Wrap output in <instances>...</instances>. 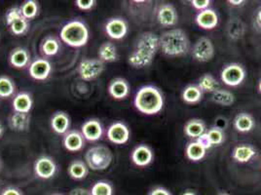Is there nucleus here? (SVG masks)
I'll list each match as a JSON object with an SVG mask.
<instances>
[{
    "label": "nucleus",
    "instance_id": "obj_27",
    "mask_svg": "<svg viewBox=\"0 0 261 195\" xmlns=\"http://www.w3.org/2000/svg\"><path fill=\"white\" fill-rule=\"evenodd\" d=\"M234 127L240 133H248L253 129L254 119L249 113L242 112L235 117Z\"/></svg>",
    "mask_w": 261,
    "mask_h": 195
},
{
    "label": "nucleus",
    "instance_id": "obj_7",
    "mask_svg": "<svg viewBox=\"0 0 261 195\" xmlns=\"http://www.w3.org/2000/svg\"><path fill=\"white\" fill-rule=\"evenodd\" d=\"M220 77L222 82L227 86H239L246 78V70L239 64H230L222 69Z\"/></svg>",
    "mask_w": 261,
    "mask_h": 195
},
{
    "label": "nucleus",
    "instance_id": "obj_14",
    "mask_svg": "<svg viewBox=\"0 0 261 195\" xmlns=\"http://www.w3.org/2000/svg\"><path fill=\"white\" fill-rule=\"evenodd\" d=\"M81 133L85 140L98 141L103 135V127L98 119H89L81 126Z\"/></svg>",
    "mask_w": 261,
    "mask_h": 195
},
{
    "label": "nucleus",
    "instance_id": "obj_28",
    "mask_svg": "<svg viewBox=\"0 0 261 195\" xmlns=\"http://www.w3.org/2000/svg\"><path fill=\"white\" fill-rule=\"evenodd\" d=\"M212 101L219 106L229 107L235 102V96L232 92L224 89H218L212 94Z\"/></svg>",
    "mask_w": 261,
    "mask_h": 195
},
{
    "label": "nucleus",
    "instance_id": "obj_11",
    "mask_svg": "<svg viewBox=\"0 0 261 195\" xmlns=\"http://www.w3.org/2000/svg\"><path fill=\"white\" fill-rule=\"evenodd\" d=\"M130 130L123 122H114L108 129L107 137L109 141L115 144H124L130 140Z\"/></svg>",
    "mask_w": 261,
    "mask_h": 195
},
{
    "label": "nucleus",
    "instance_id": "obj_53",
    "mask_svg": "<svg viewBox=\"0 0 261 195\" xmlns=\"http://www.w3.org/2000/svg\"><path fill=\"white\" fill-rule=\"evenodd\" d=\"M54 195H63V194H54Z\"/></svg>",
    "mask_w": 261,
    "mask_h": 195
},
{
    "label": "nucleus",
    "instance_id": "obj_50",
    "mask_svg": "<svg viewBox=\"0 0 261 195\" xmlns=\"http://www.w3.org/2000/svg\"><path fill=\"white\" fill-rule=\"evenodd\" d=\"M217 195H231L228 192H226V191H220V192H218Z\"/></svg>",
    "mask_w": 261,
    "mask_h": 195
},
{
    "label": "nucleus",
    "instance_id": "obj_10",
    "mask_svg": "<svg viewBox=\"0 0 261 195\" xmlns=\"http://www.w3.org/2000/svg\"><path fill=\"white\" fill-rule=\"evenodd\" d=\"M52 72V65L45 58L35 59L29 66V74L31 77L37 81L46 80Z\"/></svg>",
    "mask_w": 261,
    "mask_h": 195
},
{
    "label": "nucleus",
    "instance_id": "obj_32",
    "mask_svg": "<svg viewBox=\"0 0 261 195\" xmlns=\"http://www.w3.org/2000/svg\"><path fill=\"white\" fill-rule=\"evenodd\" d=\"M203 98V92L198 85H188L182 92V100L186 104H197Z\"/></svg>",
    "mask_w": 261,
    "mask_h": 195
},
{
    "label": "nucleus",
    "instance_id": "obj_33",
    "mask_svg": "<svg viewBox=\"0 0 261 195\" xmlns=\"http://www.w3.org/2000/svg\"><path fill=\"white\" fill-rule=\"evenodd\" d=\"M218 80L210 74H206L201 76L198 82V87L202 90V92L206 93H214L218 89Z\"/></svg>",
    "mask_w": 261,
    "mask_h": 195
},
{
    "label": "nucleus",
    "instance_id": "obj_16",
    "mask_svg": "<svg viewBox=\"0 0 261 195\" xmlns=\"http://www.w3.org/2000/svg\"><path fill=\"white\" fill-rule=\"evenodd\" d=\"M132 161L138 167H146L153 160V152L145 144H140L134 149L130 155Z\"/></svg>",
    "mask_w": 261,
    "mask_h": 195
},
{
    "label": "nucleus",
    "instance_id": "obj_52",
    "mask_svg": "<svg viewBox=\"0 0 261 195\" xmlns=\"http://www.w3.org/2000/svg\"><path fill=\"white\" fill-rule=\"evenodd\" d=\"M258 90H259V93L261 94V80L260 82H259V84H258Z\"/></svg>",
    "mask_w": 261,
    "mask_h": 195
},
{
    "label": "nucleus",
    "instance_id": "obj_41",
    "mask_svg": "<svg viewBox=\"0 0 261 195\" xmlns=\"http://www.w3.org/2000/svg\"><path fill=\"white\" fill-rule=\"evenodd\" d=\"M212 1L210 0H192L191 1L192 6L195 8L196 10H199L200 12L208 9Z\"/></svg>",
    "mask_w": 261,
    "mask_h": 195
},
{
    "label": "nucleus",
    "instance_id": "obj_12",
    "mask_svg": "<svg viewBox=\"0 0 261 195\" xmlns=\"http://www.w3.org/2000/svg\"><path fill=\"white\" fill-rule=\"evenodd\" d=\"M105 31L110 38L120 40L128 33V23L122 18H111L106 23Z\"/></svg>",
    "mask_w": 261,
    "mask_h": 195
},
{
    "label": "nucleus",
    "instance_id": "obj_26",
    "mask_svg": "<svg viewBox=\"0 0 261 195\" xmlns=\"http://www.w3.org/2000/svg\"><path fill=\"white\" fill-rule=\"evenodd\" d=\"M255 150L249 144H241L234 149L232 156L234 160L239 163H247L255 155Z\"/></svg>",
    "mask_w": 261,
    "mask_h": 195
},
{
    "label": "nucleus",
    "instance_id": "obj_22",
    "mask_svg": "<svg viewBox=\"0 0 261 195\" xmlns=\"http://www.w3.org/2000/svg\"><path fill=\"white\" fill-rule=\"evenodd\" d=\"M8 124L12 130L17 132L27 131L31 125V116L29 113H21L14 111L9 116Z\"/></svg>",
    "mask_w": 261,
    "mask_h": 195
},
{
    "label": "nucleus",
    "instance_id": "obj_36",
    "mask_svg": "<svg viewBox=\"0 0 261 195\" xmlns=\"http://www.w3.org/2000/svg\"><path fill=\"white\" fill-rule=\"evenodd\" d=\"M10 31L13 34L21 36L25 33H28L29 29H30V21L27 20L23 16L19 17L17 20H15L14 22H12L11 25L9 26Z\"/></svg>",
    "mask_w": 261,
    "mask_h": 195
},
{
    "label": "nucleus",
    "instance_id": "obj_17",
    "mask_svg": "<svg viewBox=\"0 0 261 195\" xmlns=\"http://www.w3.org/2000/svg\"><path fill=\"white\" fill-rule=\"evenodd\" d=\"M109 94L114 100H124L130 94V85L124 78H115L110 81Z\"/></svg>",
    "mask_w": 261,
    "mask_h": 195
},
{
    "label": "nucleus",
    "instance_id": "obj_37",
    "mask_svg": "<svg viewBox=\"0 0 261 195\" xmlns=\"http://www.w3.org/2000/svg\"><path fill=\"white\" fill-rule=\"evenodd\" d=\"M92 195H113V186L107 181H98L91 188Z\"/></svg>",
    "mask_w": 261,
    "mask_h": 195
},
{
    "label": "nucleus",
    "instance_id": "obj_4",
    "mask_svg": "<svg viewBox=\"0 0 261 195\" xmlns=\"http://www.w3.org/2000/svg\"><path fill=\"white\" fill-rule=\"evenodd\" d=\"M87 25L80 20H73L65 23L60 33L61 40L69 47L81 48L89 41Z\"/></svg>",
    "mask_w": 261,
    "mask_h": 195
},
{
    "label": "nucleus",
    "instance_id": "obj_15",
    "mask_svg": "<svg viewBox=\"0 0 261 195\" xmlns=\"http://www.w3.org/2000/svg\"><path fill=\"white\" fill-rule=\"evenodd\" d=\"M85 139L81 132L76 130H69L63 139V144L65 150L70 152H80L85 147Z\"/></svg>",
    "mask_w": 261,
    "mask_h": 195
},
{
    "label": "nucleus",
    "instance_id": "obj_35",
    "mask_svg": "<svg viewBox=\"0 0 261 195\" xmlns=\"http://www.w3.org/2000/svg\"><path fill=\"white\" fill-rule=\"evenodd\" d=\"M16 86L10 77L0 76V98L6 99L10 98L15 94Z\"/></svg>",
    "mask_w": 261,
    "mask_h": 195
},
{
    "label": "nucleus",
    "instance_id": "obj_25",
    "mask_svg": "<svg viewBox=\"0 0 261 195\" xmlns=\"http://www.w3.org/2000/svg\"><path fill=\"white\" fill-rule=\"evenodd\" d=\"M60 40L53 35L45 37L40 45V51L44 57H54L60 52Z\"/></svg>",
    "mask_w": 261,
    "mask_h": 195
},
{
    "label": "nucleus",
    "instance_id": "obj_2",
    "mask_svg": "<svg viewBox=\"0 0 261 195\" xmlns=\"http://www.w3.org/2000/svg\"><path fill=\"white\" fill-rule=\"evenodd\" d=\"M134 105L135 108L143 114L154 115L163 109V95L157 87L142 86L135 96Z\"/></svg>",
    "mask_w": 261,
    "mask_h": 195
},
{
    "label": "nucleus",
    "instance_id": "obj_46",
    "mask_svg": "<svg viewBox=\"0 0 261 195\" xmlns=\"http://www.w3.org/2000/svg\"><path fill=\"white\" fill-rule=\"evenodd\" d=\"M255 23H256V27L261 30V7L256 12V15H255Z\"/></svg>",
    "mask_w": 261,
    "mask_h": 195
},
{
    "label": "nucleus",
    "instance_id": "obj_20",
    "mask_svg": "<svg viewBox=\"0 0 261 195\" xmlns=\"http://www.w3.org/2000/svg\"><path fill=\"white\" fill-rule=\"evenodd\" d=\"M50 124L56 134L65 136L70 128V118L64 111H57L52 115Z\"/></svg>",
    "mask_w": 261,
    "mask_h": 195
},
{
    "label": "nucleus",
    "instance_id": "obj_8",
    "mask_svg": "<svg viewBox=\"0 0 261 195\" xmlns=\"http://www.w3.org/2000/svg\"><path fill=\"white\" fill-rule=\"evenodd\" d=\"M215 56V47L211 39L201 37L198 39L192 48V57L197 62L207 63Z\"/></svg>",
    "mask_w": 261,
    "mask_h": 195
},
{
    "label": "nucleus",
    "instance_id": "obj_42",
    "mask_svg": "<svg viewBox=\"0 0 261 195\" xmlns=\"http://www.w3.org/2000/svg\"><path fill=\"white\" fill-rule=\"evenodd\" d=\"M196 141H197V142H199V143H200L203 148H205L206 150H208V149L213 148V147H212V144H211V142L208 141V139H207L206 132H205L202 136H200L199 138H197Z\"/></svg>",
    "mask_w": 261,
    "mask_h": 195
},
{
    "label": "nucleus",
    "instance_id": "obj_6",
    "mask_svg": "<svg viewBox=\"0 0 261 195\" xmlns=\"http://www.w3.org/2000/svg\"><path fill=\"white\" fill-rule=\"evenodd\" d=\"M106 68L105 63L99 59H83L78 65V75L84 81H92L101 76Z\"/></svg>",
    "mask_w": 261,
    "mask_h": 195
},
{
    "label": "nucleus",
    "instance_id": "obj_38",
    "mask_svg": "<svg viewBox=\"0 0 261 195\" xmlns=\"http://www.w3.org/2000/svg\"><path fill=\"white\" fill-rule=\"evenodd\" d=\"M206 134H207V139L211 142L212 147L220 145L225 140V135H224L223 131L218 127H214V128L210 129L206 132Z\"/></svg>",
    "mask_w": 261,
    "mask_h": 195
},
{
    "label": "nucleus",
    "instance_id": "obj_30",
    "mask_svg": "<svg viewBox=\"0 0 261 195\" xmlns=\"http://www.w3.org/2000/svg\"><path fill=\"white\" fill-rule=\"evenodd\" d=\"M206 130V126L202 120H189L185 126V134L190 138H199Z\"/></svg>",
    "mask_w": 261,
    "mask_h": 195
},
{
    "label": "nucleus",
    "instance_id": "obj_3",
    "mask_svg": "<svg viewBox=\"0 0 261 195\" xmlns=\"http://www.w3.org/2000/svg\"><path fill=\"white\" fill-rule=\"evenodd\" d=\"M160 38V48L169 57H180L189 51V39L186 33L179 29L164 33Z\"/></svg>",
    "mask_w": 261,
    "mask_h": 195
},
{
    "label": "nucleus",
    "instance_id": "obj_24",
    "mask_svg": "<svg viewBox=\"0 0 261 195\" xmlns=\"http://www.w3.org/2000/svg\"><path fill=\"white\" fill-rule=\"evenodd\" d=\"M67 173L71 179L80 181L87 177L89 168H88L87 164L85 163V161L76 159L69 164V166L67 168Z\"/></svg>",
    "mask_w": 261,
    "mask_h": 195
},
{
    "label": "nucleus",
    "instance_id": "obj_49",
    "mask_svg": "<svg viewBox=\"0 0 261 195\" xmlns=\"http://www.w3.org/2000/svg\"><path fill=\"white\" fill-rule=\"evenodd\" d=\"M3 131H4V129H3V126L1 125V123H0V138L2 137V135H3Z\"/></svg>",
    "mask_w": 261,
    "mask_h": 195
},
{
    "label": "nucleus",
    "instance_id": "obj_39",
    "mask_svg": "<svg viewBox=\"0 0 261 195\" xmlns=\"http://www.w3.org/2000/svg\"><path fill=\"white\" fill-rule=\"evenodd\" d=\"M21 16H22V14L20 6H15V7L10 8L6 13V15H5L7 26L9 27L12 22H14L16 19H18L19 17H21Z\"/></svg>",
    "mask_w": 261,
    "mask_h": 195
},
{
    "label": "nucleus",
    "instance_id": "obj_51",
    "mask_svg": "<svg viewBox=\"0 0 261 195\" xmlns=\"http://www.w3.org/2000/svg\"><path fill=\"white\" fill-rule=\"evenodd\" d=\"M2 167H3V161H2V158H1V156H0V172H1V170H2Z\"/></svg>",
    "mask_w": 261,
    "mask_h": 195
},
{
    "label": "nucleus",
    "instance_id": "obj_34",
    "mask_svg": "<svg viewBox=\"0 0 261 195\" xmlns=\"http://www.w3.org/2000/svg\"><path fill=\"white\" fill-rule=\"evenodd\" d=\"M21 11H22V16L27 20H32L34 19L39 12V5L38 2L35 0H27L22 3L20 6Z\"/></svg>",
    "mask_w": 261,
    "mask_h": 195
},
{
    "label": "nucleus",
    "instance_id": "obj_21",
    "mask_svg": "<svg viewBox=\"0 0 261 195\" xmlns=\"http://www.w3.org/2000/svg\"><path fill=\"white\" fill-rule=\"evenodd\" d=\"M33 97L28 92L18 93L12 102V108L15 112L30 113V111L33 109Z\"/></svg>",
    "mask_w": 261,
    "mask_h": 195
},
{
    "label": "nucleus",
    "instance_id": "obj_5",
    "mask_svg": "<svg viewBox=\"0 0 261 195\" xmlns=\"http://www.w3.org/2000/svg\"><path fill=\"white\" fill-rule=\"evenodd\" d=\"M113 160V154L109 148L97 144L90 148L85 154V163L93 171L107 170Z\"/></svg>",
    "mask_w": 261,
    "mask_h": 195
},
{
    "label": "nucleus",
    "instance_id": "obj_43",
    "mask_svg": "<svg viewBox=\"0 0 261 195\" xmlns=\"http://www.w3.org/2000/svg\"><path fill=\"white\" fill-rule=\"evenodd\" d=\"M0 195H22V193L19 188L10 186V187L3 189Z\"/></svg>",
    "mask_w": 261,
    "mask_h": 195
},
{
    "label": "nucleus",
    "instance_id": "obj_23",
    "mask_svg": "<svg viewBox=\"0 0 261 195\" xmlns=\"http://www.w3.org/2000/svg\"><path fill=\"white\" fill-rule=\"evenodd\" d=\"M98 56L103 63H114L118 60L117 48L112 42H103L98 48Z\"/></svg>",
    "mask_w": 261,
    "mask_h": 195
},
{
    "label": "nucleus",
    "instance_id": "obj_40",
    "mask_svg": "<svg viewBox=\"0 0 261 195\" xmlns=\"http://www.w3.org/2000/svg\"><path fill=\"white\" fill-rule=\"evenodd\" d=\"M96 3L97 1L95 0H76L75 1L77 8L82 11H90L95 7Z\"/></svg>",
    "mask_w": 261,
    "mask_h": 195
},
{
    "label": "nucleus",
    "instance_id": "obj_47",
    "mask_svg": "<svg viewBox=\"0 0 261 195\" xmlns=\"http://www.w3.org/2000/svg\"><path fill=\"white\" fill-rule=\"evenodd\" d=\"M229 3L231 4V5H234V6H240V5H242L245 1H242V0H238V1H234V0H230L228 1Z\"/></svg>",
    "mask_w": 261,
    "mask_h": 195
},
{
    "label": "nucleus",
    "instance_id": "obj_45",
    "mask_svg": "<svg viewBox=\"0 0 261 195\" xmlns=\"http://www.w3.org/2000/svg\"><path fill=\"white\" fill-rule=\"evenodd\" d=\"M69 195H92L91 191L83 187H76L70 191Z\"/></svg>",
    "mask_w": 261,
    "mask_h": 195
},
{
    "label": "nucleus",
    "instance_id": "obj_44",
    "mask_svg": "<svg viewBox=\"0 0 261 195\" xmlns=\"http://www.w3.org/2000/svg\"><path fill=\"white\" fill-rule=\"evenodd\" d=\"M149 195H172V193L164 187H156L150 191Z\"/></svg>",
    "mask_w": 261,
    "mask_h": 195
},
{
    "label": "nucleus",
    "instance_id": "obj_31",
    "mask_svg": "<svg viewBox=\"0 0 261 195\" xmlns=\"http://www.w3.org/2000/svg\"><path fill=\"white\" fill-rule=\"evenodd\" d=\"M206 152L207 150L196 141L190 142L186 148V155L188 159L194 162L202 160L206 155Z\"/></svg>",
    "mask_w": 261,
    "mask_h": 195
},
{
    "label": "nucleus",
    "instance_id": "obj_9",
    "mask_svg": "<svg viewBox=\"0 0 261 195\" xmlns=\"http://www.w3.org/2000/svg\"><path fill=\"white\" fill-rule=\"evenodd\" d=\"M33 169L36 177L42 180H49L56 175L57 164L52 157L42 155L35 160Z\"/></svg>",
    "mask_w": 261,
    "mask_h": 195
},
{
    "label": "nucleus",
    "instance_id": "obj_18",
    "mask_svg": "<svg viewBox=\"0 0 261 195\" xmlns=\"http://www.w3.org/2000/svg\"><path fill=\"white\" fill-rule=\"evenodd\" d=\"M9 63L13 67L18 69H23L27 66H30L31 54L29 50L23 47H17L13 49L9 56Z\"/></svg>",
    "mask_w": 261,
    "mask_h": 195
},
{
    "label": "nucleus",
    "instance_id": "obj_1",
    "mask_svg": "<svg viewBox=\"0 0 261 195\" xmlns=\"http://www.w3.org/2000/svg\"><path fill=\"white\" fill-rule=\"evenodd\" d=\"M159 48L160 38L157 34L151 32L142 33L129 56L128 62L135 68L146 67L152 64Z\"/></svg>",
    "mask_w": 261,
    "mask_h": 195
},
{
    "label": "nucleus",
    "instance_id": "obj_48",
    "mask_svg": "<svg viewBox=\"0 0 261 195\" xmlns=\"http://www.w3.org/2000/svg\"><path fill=\"white\" fill-rule=\"evenodd\" d=\"M181 195H197L195 192H193V191H185Z\"/></svg>",
    "mask_w": 261,
    "mask_h": 195
},
{
    "label": "nucleus",
    "instance_id": "obj_13",
    "mask_svg": "<svg viewBox=\"0 0 261 195\" xmlns=\"http://www.w3.org/2000/svg\"><path fill=\"white\" fill-rule=\"evenodd\" d=\"M156 18L158 22L163 27H173L178 21V15L172 4H162L159 6Z\"/></svg>",
    "mask_w": 261,
    "mask_h": 195
},
{
    "label": "nucleus",
    "instance_id": "obj_29",
    "mask_svg": "<svg viewBox=\"0 0 261 195\" xmlns=\"http://www.w3.org/2000/svg\"><path fill=\"white\" fill-rule=\"evenodd\" d=\"M226 32L231 39L238 40L244 36L245 32H246V28H245L244 22H242L240 19L233 18V19H230V21L227 23Z\"/></svg>",
    "mask_w": 261,
    "mask_h": 195
},
{
    "label": "nucleus",
    "instance_id": "obj_19",
    "mask_svg": "<svg viewBox=\"0 0 261 195\" xmlns=\"http://www.w3.org/2000/svg\"><path fill=\"white\" fill-rule=\"evenodd\" d=\"M196 23L203 30H214L218 25V16L213 9L199 12L196 16Z\"/></svg>",
    "mask_w": 261,
    "mask_h": 195
}]
</instances>
